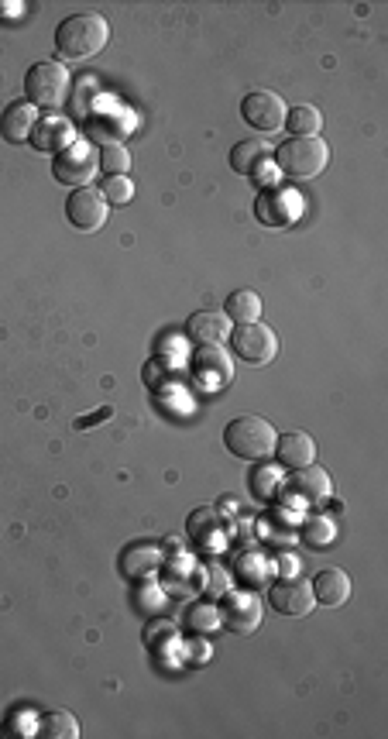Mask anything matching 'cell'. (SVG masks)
Wrapping results in <instances>:
<instances>
[{"label": "cell", "instance_id": "1", "mask_svg": "<svg viewBox=\"0 0 388 739\" xmlns=\"http://www.w3.org/2000/svg\"><path fill=\"white\" fill-rule=\"evenodd\" d=\"M107 42H110V25L104 14H97V11L69 14V18L59 21V28H55V52L66 62L93 59Z\"/></svg>", "mask_w": 388, "mask_h": 739}, {"label": "cell", "instance_id": "2", "mask_svg": "<svg viewBox=\"0 0 388 739\" xmlns=\"http://www.w3.org/2000/svg\"><path fill=\"white\" fill-rule=\"evenodd\" d=\"M330 162V148L320 135L316 138H289L282 141L279 148H272V165L282 172L285 179H296V183H306V179H316Z\"/></svg>", "mask_w": 388, "mask_h": 739}, {"label": "cell", "instance_id": "3", "mask_svg": "<svg viewBox=\"0 0 388 739\" xmlns=\"http://www.w3.org/2000/svg\"><path fill=\"white\" fill-rule=\"evenodd\" d=\"M275 427L261 416H237V420L227 423L224 430V444L234 458L241 461H265L275 454Z\"/></svg>", "mask_w": 388, "mask_h": 739}, {"label": "cell", "instance_id": "4", "mask_svg": "<svg viewBox=\"0 0 388 739\" xmlns=\"http://www.w3.org/2000/svg\"><path fill=\"white\" fill-rule=\"evenodd\" d=\"M25 93H28V104L35 110L62 107L69 93V69L62 62H35L25 76Z\"/></svg>", "mask_w": 388, "mask_h": 739}, {"label": "cell", "instance_id": "5", "mask_svg": "<svg viewBox=\"0 0 388 739\" xmlns=\"http://www.w3.org/2000/svg\"><path fill=\"white\" fill-rule=\"evenodd\" d=\"M231 348L248 365H268V361L279 355V334L268 324H261V320H255V324H237L231 330Z\"/></svg>", "mask_w": 388, "mask_h": 739}, {"label": "cell", "instance_id": "6", "mask_svg": "<svg viewBox=\"0 0 388 739\" xmlns=\"http://www.w3.org/2000/svg\"><path fill=\"white\" fill-rule=\"evenodd\" d=\"M97 169H100V155L93 152V145H86V141H73V145L62 148L52 162V176L66 186H76V190L79 186H90Z\"/></svg>", "mask_w": 388, "mask_h": 739}, {"label": "cell", "instance_id": "7", "mask_svg": "<svg viewBox=\"0 0 388 739\" xmlns=\"http://www.w3.org/2000/svg\"><path fill=\"white\" fill-rule=\"evenodd\" d=\"M303 214V196L292 186H265L255 200V217L265 227H289Z\"/></svg>", "mask_w": 388, "mask_h": 739}, {"label": "cell", "instance_id": "8", "mask_svg": "<svg viewBox=\"0 0 388 739\" xmlns=\"http://www.w3.org/2000/svg\"><path fill=\"white\" fill-rule=\"evenodd\" d=\"M107 200L100 196V190H93V186H79V190L69 193L66 200V217L69 224L76 227V231H100V227L107 224Z\"/></svg>", "mask_w": 388, "mask_h": 739}, {"label": "cell", "instance_id": "9", "mask_svg": "<svg viewBox=\"0 0 388 739\" xmlns=\"http://www.w3.org/2000/svg\"><path fill=\"white\" fill-rule=\"evenodd\" d=\"M241 117L255 131H261V135L279 131L285 124V100L272 90H251L248 97L241 100Z\"/></svg>", "mask_w": 388, "mask_h": 739}, {"label": "cell", "instance_id": "10", "mask_svg": "<svg viewBox=\"0 0 388 739\" xmlns=\"http://www.w3.org/2000/svg\"><path fill=\"white\" fill-rule=\"evenodd\" d=\"M268 602H272V609L279 612V616H289V619L306 616V612L316 605L313 588L306 585V581H299V578L275 581V585L268 588Z\"/></svg>", "mask_w": 388, "mask_h": 739}, {"label": "cell", "instance_id": "11", "mask_svg": "<svg viewBox=\"0 0 388 739\" xmlns=\"http://www.w3.org/2000/svg\"><path fill=\"white\" fill-rule=\"evenodd\" d=\"M220 623L237 636H248L258 630L261 623V602L251 592H234L227 595L224 612H220Z\"/></svg>", "mask_w": 388, "mask_h": 739}, {"label": "cell", "instance_id": "12", "mask_svg": "<svg viewBox=\"0 0 388 739\" xmlns=\"http://www.w3.org/2000/svg\"><path fill=\"white\" fill-rule=\"evenodd\" d=\"M193 372L200 385L217 389V385H227L234 379V361L224 348H200L193 358Z\"/></svg>", "mask_w": 388, "mask_h": 739}, {"label": "cell", "instance_id": "13", "mask_svg": "<svg viewBox=\"0 0 388 739\" xmlns=\"http://www.w3.org/2000/svg\"><path fill=\"white\" fill-rule=\"evenodd\" d=\"M186 334L193 337L200 348H220V344L231 337V320L224 313H213V310H200L189 317Z\"/></svg>", "mask_w": 388, "mask_h": 739}, {"label": "cell", "instance_id": "14", "mask_svg": "<svg viewBox=\"0 0 388 739\" xmlns=\"http://www.w3.org/2000/svg\"><path fill=\"white\" fill-rule=\"evenodd\" d=\"M275 458H279V465L285 468H306L316 461V440L310 434H303V430H289V434L275 437Z\"/></svg>", "mask_w": 388, "mask_h": 739}, {"label": "cell", "instance_id": "15", "mask_svg": "<svg viewBox=\"0 0 388 739\" xmlns=\"http://www.w3.org/2000/svg\"><path fill=\"white\" fill-rule=\"evenodd\" d=\"M289 489L299 495L303 502H310V506H320V502L330 499V492H334V482H330V475L323 468L316 465H306V468H296L289 478Z\"/></svg>", "mask_w": 388, "mask_h": 739}, {"label": "cell", "instance_id": "16", "mask_svg": "<svg viewBox=\"0 0 388 739\" xmlns=\"http://www.w3.org/2000/svg\"><path fill=\"white\" fill-rule=\"evenodd\" d=\"M35 124H38V110L28 100H18V104H11L0 114V135H4V141H11V145H25L31 131H35Z\"/></svg>", "mask_w": 388, "mask_h": 739}, {"label": "cell", "instance_id": "17", "mask_svg": "<svg viewBox=\"0 0 388 739\" xmlns=\"http://www.w3.org/2000/svg\"><path fill=\"white\" fill-rule=\"evenodd\" d=\"M231 169L241 172V176H258L261 169H275L272 165V148L258 138L237 141L231 148Z\"/></svg>", "mask_w": 388, "mask_h": 739}, {"label": "cell", "instance_id": "18", "mask_svg": "<svg viewBox=\"0 0 388 739\" xmlns=\"http://www.w3.org/2000/svg\"><path fill=\"white\" fill-rule=\"evenodd\" d=\"M310 588H313V599L320 605H330V609L351 599V578H347V571H340V568L320 571Z\"/></svg>", "mask_w": 388, "mask_h": 739}, {"label": "cell", "instance_id": "19", "mask_svg": "<svg viewBox=\"0 0 388 739\" xmlns=\"http://www.w3.org/2000/svg\"><path fill=\"white\" fill-rule=\"evenodd\" d=\"M31 145L38 152H62V148L73 145V128L59 117H38L35 131H31Z\"/></svg>", "mask_w": 388, "mask_h": 739}, {"label": "cell", "instance_id": "20", "mask_svg": "<svg viewBox=\"0 0 388 739\" xmlns=\"http://www.w3.org/2000/svg\"><path fill=\"white\" fill-rule=\"evenodd\" d=\"M224 317L231 324H255V320H261V296L255 289H237V293L227 296Z\"/></svg>", "mask_w": 388, "mask_h": 739}, {"label": "cell", "instance_id": "21", "mask_svg": "<svg viewBox=\"0 0 388 739\" xmlns=\"http://www.w3.org/2000/svg\"><path fill=\"white\" fill-rule=\"evenodd\" d=\"M282 128L292 131V138H316L323 128V114L313 104H299L292 110H285V124Z\"/></svg>", "mask_w": 388, "mask_h": 739}, {"label": "cell", "instance_id": "22", "mask_svg": "<svg viewBox=\"0 0 388 739\" xmlns=\"http://www.w3.org/2000/svg\"><path fill=\"white\" fill-rule=\"evenodd\" d=\"M35 729L42 739H76L79 736V722L69 712H45Z\"/></svg>", "mask_w": 388, "mask_h": 739}, {"label": "cell", "instance_id": "23", "mask_svg": "<svg viewBox=\"0 0 388 739\" xmlns=\"http://www.w3.org/2000/svg\"><path fill=\"white\" fill-rule=\"evenodd\" d=\"M100 169H104L107 176H128L131 152L121 145V141H107V145L100 148Z\"/></svg>", "mask_w": 388, "mask_h": 739}, {"label": "cell", "instance_id": "24", "mask_svg": "<svg viewBox=\"0 0 388 739\" xmlns=\"http://www.w3.org/2000/svg\"><path fill=\"white\" fill-rule=\"evenodd\" d=\"M100 196L107 200V207H128L134 200V183L128 176H107L100 183Z\"/></svg>", "mask_w": 388, "mask_h": 739}, {"label": "cell", "instance_id": "25", "mask_svg": "<svg viewBox=\"0 0 388 739\" xmlns=\"http://www.w3.org/2000/svg\"><path fill=\"white\" fill-rule=\"evenodd\" d=\"M303 537H306V544H313V547H327V544H334L337 526L330 520H323V516H313V520H306L303 526Z\"/></svg>", "mask_w": 388, "mask_h": 739}, {"label": "cell", "instance_id": "26", "mask_svg": "<svg viewBox=\"0 0 388 739\" xmlns=\"http://www.w3.org/2000/svg\"><path fill=\"white\" fill-rule=\"evenodd\" d=\"M189 626L193 630H213V626H220V616L213 605H196V609H189Z\"/></svg>", "mask_w": 388, "mask_h": 739}, {"label": "cell", "instance_id": "27", "mask_svg": "<svg viewBox=\"0 0 388 739\" xmlns=\"http://www.w3.org/2000/svg\"><path fill=\"white\" fill-rule=\"evenodd\" d=\"M107 416H110V406H104V410H97V413H93V416H79V420H76V430H90L93 423L107 420Z\"/></svg>", "mask_w": 388, "mask_h": 739}]
</instances>
